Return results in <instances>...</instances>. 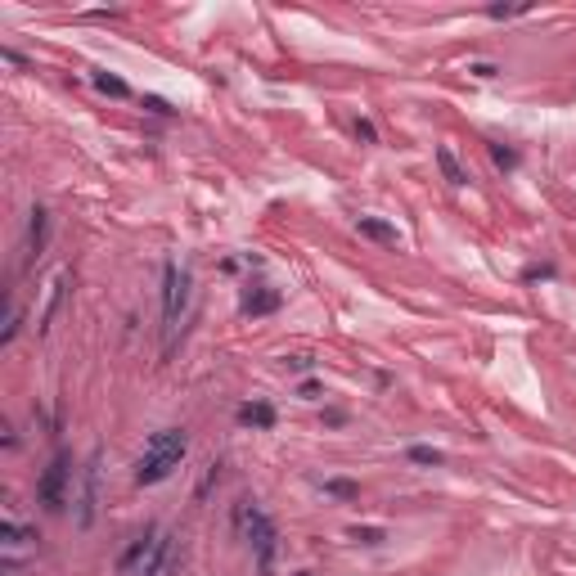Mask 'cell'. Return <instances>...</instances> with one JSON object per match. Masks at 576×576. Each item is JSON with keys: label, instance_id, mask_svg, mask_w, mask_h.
<instances>
[{"label": "cell", "instance_id": "obj_10", "mask_svg": "<svg viewBox=\"0 0 576 576\" xmlns=\"http://www.w3.org/2000/svg\"><path fill=\"white\" fill-rule=\"evenodd\" d=\"M171 568V531H158V545H153V554L140 563V576H163Z\"/></svg>", "mask_w": 576, "mask_h": 576}, {"label": "cell", "instance_id": "obj_27", "mask_svg": "<svg viewBox=\"0 0 576 576\" xmlns=\"http://www.w3.org/2000/svg\"><path fill=\"white\" fill-rule=\"evenodd\" d=\"M469 72H473V77H482V81L500 77V68H495V64H482V59H477V64H469Z\"/></svg>", "mask_w": 576, "mask_h": 576}, {"label": "cell", "instance_id": "obj_7", "mask_svg": "<svg viewBox=\"0 0 576 576\" xmlns=\"http://www.w3.org/2000/svg\"><path fill=\"white\" fill-rule=\"evenodd\" d=\"M153 545H158V531H153V527H144V531H136V536H131V545L122 549L117 568H122V572H131L136 563H144V558L153 554Z\"/></svg>", "mask_w": 576, "mask_h": 576}, {"label": "cell", "instance_id": "obj_23", "mask_svg": "<svg viewBox=\"0 0 576 576\" xmlns=\"http://www.w3.org/2000/svg\"><path fill=\"white\" fill-rule=\"evenodd\" d=\"M356 140H360V144H378V131H374L370 117H356Z\"/></svg>", "mask_w": 576, "mask_h": 576}, {"label": "cell", "instance_id": "obj_22", "mask_svg": "<svg viewBox=\"0 0 576 576\" xmlns=\"http://www.w3.org/2000/svg\"><path fill=\"white\" fill-rule=\"evenodd\" d=\"M140 104H144V108H149V113H153V117H176V108H171V104L163 100V95H144V100H140Z\"/></svg>", "mask_w": 576, "mask_h": 576}, {"label": "cell", "instance_id": "obj_4", "mask_svg": "<svg viewBox=\"0 0 576 576\" xmlns=\"http://www.w3.org/2000/svg\"><path fill=\"white\" fill-rule=\"evenodd\" d=\"M185 302H189V271H180L176 261H163V334L167 338H176Z\"/></svg>", "mask_w": 576, "mask_h": 576}, {"label": "cell", "instance_id": "obj_24", "mask_svg": "<svg viewBox=\"0 0 576 576\" xmlns=\"http://www.w3.org/2000/svg\"><path fill=\"white\" fill-rule=\"evenodd\" d=\"M486 14L491 18H513V14H531V5H491Z\"/></svg>", "mask_w": 576, "mask_h": 576}, {"label": "cell", "instance_id": "obj_15", "mask_svg": "<svg viewBox=\"0 0 576 576\" xmlns=\"http://www.w3.org/2000/svg\"><path fill=\"white\" fill-rule=\"evenodd\" d=\"M320 491L334 495V500H360V482H351V477H324Z\"/></svg>", "mask_w": 576, "mask_h": 576}, {"label": "cell", "instance_id": "obj_2", "mask_svg": "<svg viewBox=\"0 0 576 576\" xmlns=\"http://www.w3.org/2000/svg\"><path fill=\"white\" fill-rule=\"evenodd\" d=\"M235 527H239L243 541L252 545L261 576H275V549H279V527H275V518L257 505V500H239V505H235Z\"/></svg>", "mask_w": 576, "mask_h": 576}, {"label": "cell", "instance_id": "obj_20", "mask_svg": "<svg viewBox=\"0 0 576 576\" xmlns=\"http://www.w3.org/2000/svg\"><path fill=\"white\" fill-rule=\"evenodd\" d=\"M284 365H288L293 374H311L315 370V356H311V351H293V356H284Z\"/></svg>", "mask_w": 576, "mask_h": 576}, {"label": "cell", "instance_id": "obj_14", "mask_svg": "<svg viewBox=\"0 0 576 576\" xmlns=\"http://www.w3.org/2000/svg\"><path fill=\"white\" fill-rule=\"evenodd\" d=\"M90 86H95L100 95H108V100H131V86L122 81V77H113V72H95Z\"/></svg>", "mask_w": 576, "mask_h": 576}, {"label": "cell", "instance_id": "obj_5", "mask_svg": "<svg viewBox=\"0 0 576 576\" xmlns=\"http://www.w3.org/2000/svg\"><path fill=\"white\" fill-rule=\"evenodd\" d=\"M95 505H100V450L86 459L81 469V500H77V527L95 522Z\"/></svg>", "mask_w": 576, "mask_h": 576}, {"label": "cell", "instance_id": "obj_25", "mask_svg": "<svg viewBox=\"0 0 576 576\" xmlns=\"http://www.w3.org/2000/svg\"><path fill=\"white\" fill-rule=\"evenodd\" d=\"M216 473H221V469H216V464H207V469H203V482H199V486H194V500H203L207 491H212V482H216Z\"/></svg>", "mask_w": 576, "mask_h": 576}, {"label": "cell", "instance_id": "obj_9", "mask_svg": "<svg viewBox=\"0 0 576 576\" xmlns=\"http://www.w3.org/2000/svg\"><path fill=\"white\" fill-rule=\"evenodd\" d=\"M45 230H50V212L41 203L28 212V257H41L45 252Z\"/></svg>", "mask_w": 576, "mask_h": 576}, {"label": "cell", "instance_id": "obj_3", "mask_svg": "<svg viewBox=\"0 0 576 576\" xmlns=\"http://www.w3.org/2000/svg\"><path fill=\"white\" fill-rule=\"evenodd\" d=\"M68 491H72V459H68V450H54V459L36 477V505L45 513H64Z\"/></svg>", "mask_w": 576, "mask_h": 576}, {"label": "cell", "instance_id": "obj_28", "mask_svg": "<svg viewBox=\"0 0 576 576\" xmlns=\"http://www.w3.org/2000/svg\"><path fill=\"white\" fill-rule=\"evenodd\" d=\"M298 396H302V401H315V396H320V383H315V378H306V383L298 387Z\"/></svg>", "mask_w": 576, "mask_h": 576}, {"label": "cell", "instance_id": "obj_12", "mask_svg": "<svg viewBox=\"0 0 576 576\" xmlns=\"http://www.w3.org/2000/svg\"><path fill=\"white\" fill-rule=\"evenodd\" d=\"M437 167H441V176L450 180V185H469V171H464V163L455 158V149H450V144H437Z\"/></svg>", "mask_w": 576, "mask_h": 576}, {"label": "cell", "instance_id": "obj_1", "mask_svg": "<svg viewBox=\"0 0 576 576\" xmlns=\"http://www.w3.org/2000/svg\"><path fill=\"white\" fill-rule=\"evenodd\" d=\"M185 450H189V437L180 433V428H163V433H153L149 441H144V455H140V464H136V482H140V486L167 482V477L180 469Z\"/></svg>", "mask_w": 576, "mask_h": 576}, {"label": "cell", "instance_id": "obj_11", "mask_svg": "<svg viewBox=\"0 0 576 576\" xmlns=\"http://www.w3.org/2000/svg\"><path fill=\"white\" fill-rule=\"evenodd\" d=\"M356 230H360L365 239H374V243H401L396 225H392V221H383V216H356Z\"/></svg>", "mask_w": 576, "mask_h": 576}, {"label": "cell", "instance_id": "obj_6", "mask_svg": "<svg viewBox=\"0 0 576 576\" xmlns=\"http://www.w3.org/2000/svg\"><path fill=\"white\" fill-rule=\"evenodd\" d=\"M279 306H284V293L279 288H266V284H248L239 298V311L252 315V320H261V315H275Z\"/></svg>", "mask_w": 576, "mask_h": 576}, {"label": "cell", "instance_id": "obj_17", "mask_svg": "<svg viewBox=\"0 0 576 576\" xmlns=\"http://www.w3.org/2000/svg\"><path fill=\"white\" fill-rule=\"evenodd\" d=\"M406 455H410V464H423V469H437V464L446 459V455H441L437 446H410Z\"/></svg>", "mask_w": 576, "mask_h": 576}, {"label": "cell", "instance_id": "obj_18", "mask_svg": "<svg viewBox=\"0 0 576 576\" xmlns=\"http://www.w3.org/2000/svg\"><path fill=\"white\" fill-rule=\"evenodd\" d=\"M491 163L500 171H513V167H518V149H509V144H491Z\"/></svg>", "mask_w": 576, "mask_h": 576}, {"label": "cell", "instance_id": "obj_16", "mask_svg": "<svg viewBox=\"0 0 576 576\" xmlns=\"http://www.w3.org/2000/svg\"><path fill=\"white\" fill-rule=\"evenodd\" d=\"M0 541H5V549H14V545H32L36 541V531L32 527H23L14 518H5V527H0Z\"/></svg>", "mask_w": 576, "mask_h": 576}, {"label": "cell", "instance_id": "obj_19", "mask_svg": "<svg viewBox=\"0 0 576 576\" xmlns=\"http://www.w3.org/2000/svg\"><path fill=\"white\" fill-rule=\"evenodd\" d=\"M351 541H360V545H383L387 531H383V527H351Z\"/></svg>", "mask_w": 576, "mask_h": 576}, {"label": "cell", "instance_id": "obj_21", "mask_svg": "<svg viewBox=\"0 0 576 576\" xmlns=\"http://www.w3.org/2000/svg\"><path fill=\"white\" fill-rule=\"evenodd\" d=\"M545 279H554V266H549V261L527 266V271H522V284H545Z\"/></svg>", "mask_w": 576, "mask_h": 576}, {"label": "cell", "instance_id": "obj_29", "mask_svg": "<svg viewBox=\"0 0 576 576\" xmlns=\"http://www.w3.org/2000/svg\"><path fill=\"white\" fill-rule=\"evenodd\" d=\"M0 59H5V64H14V68H28V59H23L18 50H9V45H5V50H0Z\"/></svg>", "mask_w": 576, "mask_h": 576}, {"label": "cell", "instance_id": "obj_8", "mask_svg": "<svg viewBox=\"0 0 576 576\" xmlns=\"http://www.w3.org/2000/svg\"><path fill=\"white\" fill-rule=\"evenodd\" d=\"M235 419H239V428H257V433H266V428H275V406H271V401H243Z\"/></svg>", "mask_w": 576, "mask_h": 576}, {"label": "cell", "instance_id": "obj_26", "mask_svg": "<svg viewBox=\"0 0 576 576\" xmlns=\"http://www.w3.org/2000/svg\"><path fill=\"white\" fill-rule=\"evenodd\" d=\"M18 329H23V315H18V311H9V324H5V334H0V347H9V342L18 338Z\"/></svg>", "mask_w": 576, "mask_h": 576}, {"label": "cell", "instance_id": "obj_13", "mask_svg": "<svg viewBox=\"0 0 576 576\" xmlns=\"http://www.w3.org/2000/svg\"><path fill=\"white\" fill-rule=\"evenodd\" d=\"M68 271H59L54 275V284H50V302H45V311H41V324L36 329H50V320H54V311H59V302H64V293H68Z\"/></svg>", "mask_w": 576, "mask_h": 576}]
</instances>
